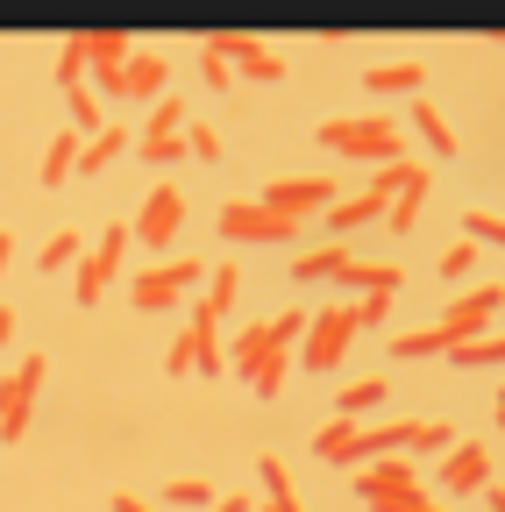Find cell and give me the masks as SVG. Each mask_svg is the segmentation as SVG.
Wrapping results in <instances>:
<instances>
[{"label":"cell","mask_w":505,"mask_h":512,"mask_svg":"<svg viewBox=\"0 0 505 512\" xmlns=\"http://www.w3.org/2000/svg\"><path fill=\"white\" fill-rule=\"evenodd\" d=\"M178 136H185V157H200V164H214V157H221V136H214L207 121H185Z\"/></svg>","instance_id":"cell-34"},{"label":"cell","mask_w":505,"mask_h":512,"mask_svg":"<svg viewBox=\"0 0 505 512\" xmlns=\"http://www.w3.org/2000/svg\"><path fill=\"white\" fill-rule=\"evenodd\" d=\"M257 470H264V491H271V498H292V477H285L278 456H257Z\"/></svg>","instance_id":"cell-42"},{"label":"cell","mask_w":505,"mask_h":512,"mask_svg":"<svg viewBox=\"0 0 505 512\" xmlns=\"http://www.w3.org/2000/svg\"><path fill=\"white\" fill-rule=\"evenodd\" d=\"M129 36L121 29H86V64H93V79H100V93L107 100H121V64H129Z\"/></svg>","instance_id":"cell-8"},{"label":"cell","mask_w":505,"mask_h":512,"mask_svg":"<svg viewBox=\"0 0 505 512\" xmlns=\"http://www.w3.org/2000/svg\"><path fill=\"white\" fill-rule=\"evenodd\" d=\"M207 328H214V320H193V328H185V335L164 349V370H171V377H185V370H193V356H200V335H207Z\"/></svg>","instance_id":"cell-30"},{"label":"cell","mask_w":505,"mask_h":512,"mask_svg":"<svg viewBox=\"0 0 505 512\" xmlns=\"http://www.w3.org/2000/svg\"><path fill=\"white\" fill-rule=\"evenodd\" d=\"M79 256H86V242H79V228H57V235L43 242V256H36V264H43V271H72V264H79Z\"/></svg>","instance_id":"cell-27"},{"label":"cell","mask_w":505,"mask_h":512,"mask_svg":"<svg viewBox=\"0 0 505 512\" xmlns=\"http://www.w3.org/2000/svg\"><path fill=\"white\" fill-rule=\"evenodd\" d=\"M271 328H278V342H292V335H306V313L292 306V313H278V320H271Z\"/></svg>","instance_id":"cell-46"},{"label":"cell","mask_w":505,"mask_h":512,"mask_svg":"<svg viewBox=\"0 0 505 512\" xmlns=\"http://www.w3.org/2000/svg\"><path fill=\"white\" fill-rule=\"evenodd\" d=\"M420 79H427V64H420V57L370 64V72H363V86H370V93H420Z\"/></svg>","instance_id":"cell-16"},{"label":"cell","mask_w":505,"mask_h":512,"mask_svg":"<svg viewBox=\"0 0 505 512\" xmlns=\"http://www.w3.org/2000/svg\"><path fill=\"white\" fill-rule=\"evenodd\" d=\"M207 50L228 64V72H242V79H285V57H278L264 36H235V29H221V36H207Z\"/></svg>","instance_id":"cell-3"},{"label":"cell","mask_w":505,"mask_h":512,"mask_svg":"<svg viewBox=\"0 0 505 512\" xmlns=\"http://www.w3.org/2000/svg\"><path fill=\"white\" fill-rule=\"evenodd\" d=\"M79 150H86V136H79V128H65V136H50V150H43V185H65L72 171H79Z\"/></svg>","instance_id":"cell-17"},{"label":"cell","mask_w":505,"mask_h":512,"mask_svg":"<svg viewBox=\"0 0 505 512\" xmlns=\"http://www.w3.org/2000/svg\"><path fill=\"white\" fill-rule=\"evenodd\" d=\"M342 128H349L342 114H335V121H321V128H313V136H321V150H342Z\"/></svg>","instance_id":"cell-47"},{"label":"cell","mask_w":505,"mask_h":512,"mask_svg":"<svg viewBox=\"0 0 505 512\" xmlns=\"http://www.w3.org/2000/svg\"><path fill=\"white\" fill-rule=\"evenodd\" d=\"M463 235H470V242H491V249H498V242H505V221H498V214H484V207H470V214H463Z\"/></svg>","instance_id":"cell-37"},{"label":"cell","mask_w":505,"mask_h":512,"mask_svg":"<svg viewBox=\"0 0 505 512\" xmlns=\"http://www.w3.org/2000/svg\"><path fill=\"white\" fill-rule=\"evenodd\" d=\"M484 477H491V448L484 441H456L449 456H441V484L449 491H477Z\"/></svg>","instance_id":"cell-13"},{"label":"cell","mask_w":505,"mask_h":512,"mask_svg":"<svg viewBox=\"0 0 505 512\" xmlns=\"http://www.w3.org/2000/svg\"><path fill=\"white\" fill-rule=\"evenodd\" d=\"M385 306H392V292H370V299L356 306V335H363V328H377V320H385Z\"/></svg>","instance_id":"cell-43"},{"label":"cell","mask_w":505,"mask_h":512,"mask_svg":"<svg viewBox=\"0 0 505 512\" xmlns=\"http://www.w3.org/2000/svg\"><path fill=\"white\" fill-rule=\"evenodd\" d=\"M114 512H150V505H143L136 491H114Z\"/></svg>","instance_id":"cell-48"},{"label":"cell","mask_w":505,"mask_h":512,"mask_svg":"<svg viewBox=\"0 0 505 512\" xmlns=\"http://www.w3.org/2000/svg\"><path fill=\"white\" fill-rule=\"evenodd\" d=\"M143 157L150 164H178L185 157V136H143Z\"/></svg>","instance_id":"cell-40"},{"label":"cell","mask_w":505,"mask_h":512,"mask_svg":"<svg viewBox=\"0 0 505 512\" xmlns=\"http://www.w3.org/2000/svg\"><path fill=\"white\" fill-rule=\"evenodd\" d=\"M342 157H385V164H399V121H392V114L349 121V128H342Z\"/></svg>","instance_id":"cell-9"},{"label":"cell","mask_w":505,"mask_h":512,"mask_svg":"<svg viewBox=\"0 0 505 512\" xmlns=\"http://www.w3.org/2000/svg\"><path fill=\"white\" fill-rule=\"evenodd\" d=\"M214 512H257V498H214Z\"/></svg>","instance_id":"cell-49"},{"label":"cell","mask_w":505,"mask_h":512,"mask_svg":"<svg viewBox=\"0 0 505 512\" xmlns=\"http://www.w3.org/2000/svg\"><path fill=\"white\" fill-rule=\"evenodd\" d=\"M278 349H285V342H278V328H271V320H257V328H242V342L228 349V363H235V370H257V363H264V356H278Z\"/></svg>","instance_id":"cell-19"},{"label":"cell","mask_w":505,"mask_h":512,"mask_svg":"<svg viewBox=\"0 0 505 512\" xmlns=\"http://www.w3.org/2000/svg\"><path fill=\"white\" fill-rule=\"evenodd\" d=\"M121 100H164V57L157 50H129V64H121Z\"/></svg>","instance_id":"cell-14"},{"label":"cell","mask_w":505,"mask_h":512,"mask_svg":"<svg viewBox=\"0 0 505 512\" xmlns=\"http://www.w3.org/2000/svg\"><path fill=\"white\" fill-rule=\"evenodd\" d=\"M406 114H413V128H420V136L434 143V157H456V128H449V121L434 114V100H413Z\"/></svg>","instance_id":"cell-24"},{"label":"cell","mask_w":505,"mask_h":512,"mask_svg":"<svg viewBox=\"0 0 505 512\" xmlns=\"http://www.w3.org/2000/svg\"><path fill=\"white\" fill-rule=\"evenodd\" d=\"M264 207H271V214H285V221L328 214V207H335V178H328V171H321V178H278V185L264 192Z\"/></svg>","instance_id":"cell-5"},{"label":"cell","mask_w":505,"mask_h":512,"mask_svg":"<svg viewBox=\"0 0 505 512\" xmlns=\"http://www.w3.org/2000/svg\"><path fill=\"white\" fill-rule=\"evenodd\" d=\"M200 271H207V264H150V271L129 285V299H136L143 313H164V306L185 299V285H200Z\"/></svg>","instance_id":"cell-6"},{"label":"cell","mask_w":505,"mask_h":512,"mask_svg":"<svg viewBox=\"0 0 505 512\" xmlns=\"http://www.w3.org/2000/svg\"><path fill=\"white\" fill-rule=\"evenodd\" d=\"M441 356H456L463 370H498V356H505V342L484 328V335H470V342H449V349H441Z\"/></svg>","instance_id":"cell-23"},{"label":"cell","mask_w":505,"mask_h":512,"mask_svg":"<svg viewBox=\"0 0 505 512\" xmlns=\"http://www.w3.org/2000/svg\"><path fill=\"white\" fill-rule=\"evenodd\" d=\"M377 399H392V392H385V377H356V384H349V392H342L335 406H342V420H363Z\"/></svg>","instance_id":"cell-29"},{"label":"cell","mask_w":505,"mask_h":512,"mask_svg":"<svg viewBox=\"0 0 505 512\" xmlns=\"http://www.w3.org/2000/svg\"><path fill=\"white\" fill-rule=\"evenodd\" d=\"M470 264H477V242H456L449 256H441V278H470Z\"/></svg>","instance_id":"cell-41"},{"label":"cell","mask_w":505,"mask_h":512,"mask_svg":"<svg viewBox=\"0 0 505 512\" xmlns=\"http://www.w3.org/2000/svg\"><path fill=\"white\" fill-rule=\"evenodd\" d=\"M363 505H370V512H441V505H434L420 484H406V491H370Z\"/></svg>","instance_id":"cell-28"},{"label":"cell","mask_w":505,"mask_h":512,"mask_svg":"<svg viewBox=\"0 0 505 512\" xmlns=\"http://www.w3.org/2000/svg\"><path fill=\"white\" fill-rule=\"evenodd\" d=\"M427 192H434V171H420V164H413V178L392 192V207L377 214V221H385L392 235H413V228H420V214H427Z\"/></svg>","instance_id":"cell-12"},{"label":"cell","mask_w":505,"mask_h":512,"mask_svg":"<svg viewBox=\"0 0 505 512\" xmlns=\"http://www.w3.org/2000/svg\"><path fill=\"white\" fill-rule=\"evenodd\" d=\"M235 292H242V271H235V264H214V285H207V299L193 306V320H221V313L235 306Z\"/></svg>","instance_id":"cell-21"},{"label":"cell","mask_w":505,"mask_h":512,"mask_svg":"<svg viewBox=\"0 0 505 512\" xmlns=\"http://www.w3.org/2000/svg\"><path fill=\"white\" fill-rule=\"evenodd\" d=\"M178 221H185V192H178V185H157L150 200H143V214H136L129 235H143L150 249H164V242L178 235Z\"/></svg>","instance_id":"cell-10"},{"label":"cell","mask_w":505,"mask_h":512,"mask_svg":"<svg viewBox=\"0 0 505 512\" xmlns=\"http://www.w3.org/2000/svg\"><path fill=\"white\" fill-rule=\"evenodd\" d=\"M200 79H207V86H214V93H221V86H228V64H221V57H214V50H207V43H200Z\"/></svg>","instance_id":"cell-45"},{"label":"cell","mask_w":505,"mask_h":512,"mask_svg":"<svg viewBox=\"0 0 505 512\" xmlns=\"http://www.w3.org/2000/svg\"><path fill=\"white\" fill-rule=\"evenodd\" d=\"M406 484H420V470H413L406 456H377V463L356 470V498H370V491H406Z\"/></svg>","instance_id":"cell-15"},{"label":"cell","mask_w":505,"mask_h":512,"mask_svg":"<svg viewBox=\"0 0 505 512\" xmlns=\"http://www.w3.org/2000/svg\"><path fill=\"white\" fill-rule=\"evenodd\" d=\"M57 79H65V86H79V79H86V29H79V36H65V50H57Z\"/></svg>","instance_id":"cell-35"},{"label":"cell","mask_w":505,"mask_h":512,"mask_svg":"<svg viewBox=\"0 0 505 512\" xmlns=\"http://www.w3.org/2000/svg\"><path fill=\"white\" fill-rule=\"evenodd\" d=\"M164 498H171V505H214V484H207V477H178Z\"/></svg>","instance_id":"cell-39"},{"label":"cell","mask_w":505,"mask_h":512,"mask_svg":"<svg viewBox=\"0 0 505 512\" xmlns=\"http://www.w3.org/2000/svg\"><path fill=\"white\" fill-rule=\"evenodd\" d=\"M65 100H72V121H79V136H100L107 128V107H100V93L79 79V86H65Z\"/></svg>","instance_id":"cell-26"},{"label":"cell","mask_w":505,"mask_h":512,"mask_svg":"<svg viewBox=\"0 0 505 512\" xmlns=\"http://www.w3.org/2000/svg\"><path fill=\"white\" fill-rule=\"evenodd\" d=\"M342 264H349V249H342V242H328V249H306L299 264H292V278H299V285H313V278H335Z\"/></svg>","instance_id":"cell-25"},{"label":"cell","mask_w":505,"mask_h":512,"mask_svg":"<svg viewBox=\"0 0 505 512\" xmlns=\"http://www.w3.org/2000/svg\"><path fill=\"white\" fill-rule=\"evenodd\" d=\"M349 335H356V306H321V320H306L299 363H306V370H335L342 349H349Z\"/></svg>","instance_id":"cell-1"},{"label":"cell","mask_w":505,"mask_h":512,"mask_svg":"<svg viewBox=\"0 0 505 512\" xmlns=\"http://www.w3.org/2000/svg\"><path fill=\"white\" fill-rule=\"evenodd\" d=\"M221 363H228V356H221V342H214V328H207V335H200V356H193V370H207V377H214Z\"/></svg>","instance_id":"cell-44"},{"label":"cell","mask_w":505,"mask_h":512,"mask_svg":"<svg viewBox=\"0 0 505 512\" xmlns=\"http://www.w3.org/2000/svg\"><path fill=\"white\" fill-rule=\"evenodd\" d=\"M249 377H257V399H278V384H285V349H278V356H264Z\"/></svg>","instance_id":"cell-38"},{"label":"cell","mask_w":505,"mask_h":512,"mask_svg":"<svg viewBox=\"0 0 505 512\" xmlns=\"http://www.w3.org/2000/svg\"><path fill=\"white\" fill-rule=\"evenodd\" d=\"M0 342H15V306H0Z\"/></svg>","instance_id":"cell-50"},{"label":"cell","mask_w":505,"mask_h":512,"mask_svg":"<svg viewBox=\"0 0 505 512\" xmlns=\"http://www.w3.org/2000/svg\"><path fill=\"white\" fill-rule=\"evenodd\" d=\"M385 214V200H377V192H356V200H335L328 214H321V228L328 235H349V228H363V221H377Z\"/></svg>","instance_id":"cell-18"},{"label":"cell","mask_w":505,"mask_h":512,"mask_svg":"<svg viewBox=\"0 0 505 512\" xmlns=\"http://www.w3.org/2000/svg\"><path fill=\"white\" fill-rule=\"evenodd\" d=\"M335 278H342V285H363V292H399V285H406V271H399V264H356V256H349Z\"/></svg>","instance_id":"cell-22"},{"label":"cell","mask_w":505,"mask_h":512,"mask_svg":"<svg viewBox=\"0 0 505 512\" xmlns=\"http://www.w3.org/2000/svg\"><path fill=\"white\" fill-rule=\"evenodd\" d=\"M43 392V356H29L8 384H0V441H22L29 434V399Z\"/></svg>","instance_id":"cell-7"},{"label":"cell","mask_w":505,"mask_h":512,"mask_svg":"<svg viewBox=\"0 0 505 512\" xmlns=\"http://www.w3.org/2000/svg\"><path fill=\"white\" fill-rule=\"evenodd\" d=\"M406 448H427V456H434V448H456V427L449 420H413L406 427Z\"/></svg>","instance_id":"cell-32"},{"label":"cell","mask_w":505,"mask_h":512,"mask_svg":"<svg viewBox=\"0 0 505 512\" xmlns=\"http://www.w3.org/2000/svg\"><path fill=\"white\" fill-rule=\"evenodd\" d=\"M121 150H129V128H121V121H107L100 136H86V150H79V171L93 178V171H107V164H114Z\"/></svg>","instance_id":"cell-20"},{"label":"cell","mask_w":505,"mask_h":512,"mask_svg":"<svg viewBox=\"0 0 505 512\" xmlns=\"http://www.w3.org/2000/svg\"><path fill=\"white\" fill-rule=\"evenodd\" d=\"M185 121H193V114H185V100H171V93H164V100L150 107V128H143V136H178Z\"/></svg>","instance_id":"cell-33"},{"label":"cell","mask_w":505,"mask_h":512,"mask_svg":"<svg viewBox=\"0 0 505 512\" xmlns=\"http://www.w3.org/2000/svg\"><path fill=\"white\" fill-rule=\"evenodd\" d=\"M392 356H406V363H420V356H441V349H449V335H441V328H413V335H399V342H385Z\"/></svg>","instance_id":"cell-31"},{"label":"cell","mask_w":505,"mask_h":512,"mask_svg":"<svg viewBox=\"0 0 505 512\" xmlns=\"http://www.w3.org/2000/svg\"><path fill=\"white\" fill-rule=\"evenodd\" d=\"M8 256H15V235H8V228H0V271H8Z\"/></svg>","instance_id":"cell-51"},{"label":"cell","mask_w":505,"mask_h":512,"mask_svg":"<svg viewBox=\"0 0 505 512\" xmlns=\"http://www.w3.org/2000/svg\"><path fill=\"white\" fill-rule=\"evenodd\" d=\"M306 221H285V214H271L264 200H228L221 207V235H235V242H292Z\"/></svg>","instance_id":"cell-4"},{"label":"cell","mask_w":505,"mask_h":512,"mask_svg":"<svg viewBox=\"0 0 505 512\" xmlns=\"http://www.w3.org/2000/svg\"><path fill=\"white\" fill-rule=\"evenodd\" d=\"M491 313H498V285H477V292H463L449 313H441L434 328L449 335V342H470V335H484V328H491Z\"/></svg>","instance_id":"cell-11"},{"label":"cell","mask_w":505,"mask_h":512,"mask_svg":"<svg viewBox=\"0 0 505 512\" xmlns=\"http://www.w3.org/2000/svg\"><path fill=\"white\" fill-rule=\"evenodd\" d=\"M356 427H363V420H328L321 434H313V456H328V463H335L342 448H349V434H356Z\"/></svg>","instance_id":"cell-36"},{"label":"cell","mask_w":505,"mask_h":512,"mask_svg":"<svg viewBox=\"0 0 505 512\" xmlns=\"http://www.w3.org/2000/svg\"><path fill=\"white\" fill-rule=\"evenodd\" d=\"M121 256H129V228H107V235H100V249L72 264V299H79V306H100L107 278L121 271Z\"/></svg>","instance_id":"cell-2"}]
</instances>
